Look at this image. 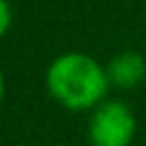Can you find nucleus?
Returning a JSON list of instances; mask_svg holds the SVG:
<instances>
[{
  "mask_svg": "<svg viewBox=\"0 0 146 146\" xmlns=\"http://www.w3.org/2000/svg\"><path fill=\"white\" fill-rule=\"evenodd\" d=\"M105 68L110 84L119 89H135L146 80V59L135 50H123L114 55Z\"/></svg>",
  "mask_w": 146,
  "mask_h": 146,
  "instance_id": "3",
  "label": "nucleus"
},
{
  "mask_svg": "<svg viewBox=\"0 0 146 146\" xmlns=\"http://www.w3.org/2000/svg\"><path fill=\"white\" fill-rule=\"evenodd\" d=\"M107 68L87 52H64L46 71L48 94L66 110L84 112L100 105L110 89Z\"/></svg>",
  "mask_w": 146,
  "mask_h": 146,
  "instance_id": "1",
  "label": "nucleus"
},
{
  "mask_svg": "<svg viewBox=\"0 0 146 146\" xmlns=\"http://www.w3.org/2000/svg\"><path fill=\"white\" fill-rule=\"evenodd\" d=\"M137 130L132 110L123 100H103L94 107L89 119V141L91 146H130Z\"/></svg>",
  "mask_w": 146,
  "mask_h": 146,
  "instance_id": "2",
  "label": "nucleus"
},
{
  "mask_svg": "<svg viewBox=\"0 0 146 146\" xmlns=\"http://www.w3.org/2000/svg\"><path fill=\"white\" fill-rule=\"evenodd\" d=\"M9 21H11L9 0H0V32H2V34L9 30Z\"/></svg>",
  "mask_w": 146,
  "mask_h": 146,
  "instance_id": "4",
  "label": "nucleus"
}]
</instances>
